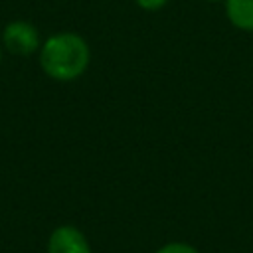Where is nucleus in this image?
<instances>
[{
	"label": "nucleus",
	"instance_id": "obj_1",
	"mask_svg": "<svg viewBox=\"0 0 253 253\" xmlns=\"http://www.w3.org/2000/svg\"><path fill=\"white\" fill-rule=\"evenodd\" d=\"M42 71L59 83L79 79L91 63V47L81 34L57 32L47 36L38 51Z\"/></svg>",
	"mask_w": 253,
	"mask_h": 253
},
{
	"label": "nucleus",
	"instance_id": "obj_2",
	"mask_svg": "<svg viewBox=\"0 0 253 253\" xmlns=\"http://www.w3.org/2000/svg\"><path fill=\"white\" fill-rule=\"evenodd\" d=\"M2 47L12 53V55H20V57H28L40 51L42 45V36L40 30L28 22V20H12L2 28V36H0Z\"/></svg>",
	"mask_w": 253,
	"mask_h": 253
},
{
	"label": "nucleus",
	"instance_id": "obj_3",
	"mask_svg": "<svg viewBox=\"0 0 253 253\" xmlns=\"http://www.w3.org/2000/svg\"><path fill=\"white\" fill-rule=\"evenodd\" d=\"M45 253H93L87 235L71 223L57 225L45 243Z\"/></svg>",
	"mask_w": 253,
	"mask_h": 253
},
{
	"label": "nucleus",
	"instance_id": "obj_4",
	"mask_svg": "<svg viewBox=\"0 0 253 253\" xmlns=\"http://www.w3.org/2000/svg\"><path fill=\"white\" fill-rule=\"evenodd\" d=\"M225 18L241 32L253 34V0H225Z\"/></svg>",
	"mask_w": 253,
	"mask_h": 253
},
{
	"label": "nucleus",
	"instance_id": "obj_5",
	"mask_svg": "<svg viewBox=\"0 0 253 253\" xmlns=\"http://www.w3.org/2000/svg\"><path fill=\"white\" fill-rule=\"evenodd\" d=\"M154 253H200V249L186 241H168V243L160 245Z\"/></svg>",
	"mask_w": 253,
	"mask_h": 253
},
{
	"label": "nucleus",
	"instance_id": "obj_6",
	"mask_svg": "<svg viewBox=\"0 0 253 253\" xmlns=\"http://www.w3.org/2000/svg\"><path fill=\"white\" fill-rule=\"evenodd\" d=\"M170 0H134V4L144 12H158L162 10Z\"/></svg>",
	"mask_w": 253,
	"mask_h": 253
},
{
	"label": "nucleus",
	"instance_id": "obj_7",
	"mask_svg": "<svg viewBox=\"0 0 253 253\" xmlns=\"http://www.w3.org/2000/svg\"><path fill=\"white\" fill-rule=\"evenodd\" d=\"M2 53H4V47H2V42H0V63H2Z\"/></svg>",
	"mask_w": 253,
	"mask_h": 253
},
{
	"label": "nucleus",
	"instance_id": "obj_8",
	"mask_svg": "<svg viewBox=\"0 0 253 253\" xmlns=\"http://www.w3.org/2000/svg\"><path fill=\"white\" fill-rule=\"evenodd\" d=\"M206 2H225V0H206Z\"/></svg>",
	"mask_w": 253,
	"mask_h": 253
}]
</instances>
